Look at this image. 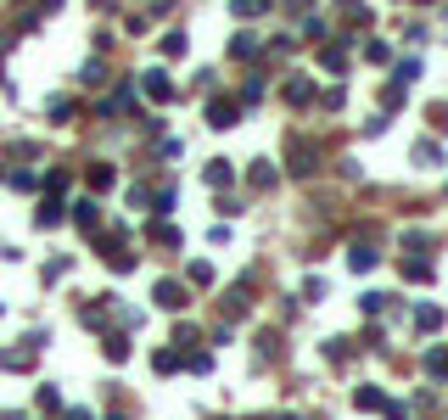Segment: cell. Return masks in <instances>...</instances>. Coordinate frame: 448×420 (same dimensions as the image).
<instances>
[{
  "instance_id": "obj_10",
  "label": "cell",
  "mask_w": 448,
  "mask_h": 420,
  "mask_svg": "<svg viewBox=\"0 0 448 420\" xmlns=\"http://www.w3.org/2000/svg\"><path fill=\"white\" fill-rule=\"evenodd\" d=\"M403 280H431V264L415 258V264H403Z\"/></svg>"
},
{
  "instance_id": "obj_2",
  "label": "cell",
  "mask_w": 448,
  "mask_h": 420,
  "mask_svg": "<svg viewBox=\"0 0 448 420\" xmlns=\"http://www.w3.org/2000/svg\"><path fill=\"white\" fill-rule=\"evenodd\" d=\"M73 219L85 224V230H96V224H101V207H96V202L85 196V202H73Z\"/></svg>"
},
{
  "instance_id": "obj_12",
  "label": "cell",
  "mask_w": 448,
  "mask_h": 420,
  "mask_svg": "<svg viewBox=\"0 0 448 420\" xmlns=\"http://www.w3.org/2000/svg\"><path fill=\"white\" fill-rule=\"evenodd\" d=\"M90 185H96V191H107V185H112V168H107V162H96V168H90Z\"/></svg>"
},
{
  "instance_id": "obj_4",
  "label": "cell",
  "mask_w": 448,
  "mask_h": 420,
  "mask_svg": "<svg viewBox=\"0 0 448 420\" xmlns=\"http://www.w3.org/2000/svg\"><path fill=\"white\" fill-rule=\"evenodd\" d=\"M146 96H151V101H169V96H174V84L162 78V73H146Z\"/></svg>"
},
{
  "instance_id": "obj_6",
  "label": "cell",
  "mask_w": 448,
  "mask_h": 420,
  "mask_svg": "<svg viewBox=\"0 0 448 420\" xmlns=\"http://www.w3.org/2000/svg\"><path fill=\"white\" fill-rule=\"evenodd\" d=\"M348 264L364 275V269H376V252H370V246H353V252H348Z\"/></svg>"
},
{
  "instance_id": "obj_1",
  "label": "cell",
  "mask_w": 448,
  "mask_h": 420,
  "mask_svg": "<svg viewBox=\"0 0 448 420\" xmlns=\"http://www.w3.org/2000/svg\"><path fill=\"white\" fill-rule=\"evenodd\" d=\"M208 123H213V129H230V123H235V101H213L208 107Z\"/></svg>"
},
{
  "instance_id": "obj_9",
  "label": "cell",
  "mask_w": 448,
  "mask_h": 420,
  "mask_svg": "<svg viewBox=\"0 0 448 420\" xmlns=\"http://www.w3.org/2000/svg\"><path fill=\"white\" fill-rule=\"evenodd\" d=\"M353 398H359V409H381V403H387V398H381V392H376V387H359V392H353Z\"/></svg>"
},
{
  "instance_id": "obj_14",
  "label": "cell",
  "mask_w": 448,
  "mask_h": 420,
  "mask_svg": "<svg viewBox=\"0 0 448 420\" xmlns=\"http://www.w3.org/2000/svg\"><path fill=\"white\" fill-rule=\"evenodd\" d=\"M151 364H157V370H162V375H169V370H174V364H180V353H174V348H162V353H157V359H151Z\"/></svg>"
},
{
  "instance_id": "obj_8",
  "label": "cell",
  "mask_w": 448,
  "mask_h": 420,
  "mask_svg": "<svg viewBox=\"0 0 448 420\" xmlns=\"http://www.w3.org/2000/svg\"><path fill=\"white\" fill-rule=\"evenodd\" d=\"M426 375H448V353H442V348L426 353Z\"/></svg>"
},
{
  "instance_id": "obj_5",
  "label": "cell",
  "mask_w": 448,
  "mask_h": 420,
  "mask_svg": "<svg viewBox=\"0 0 448 420\" xmlns=\"http://www.w3.org/2000/svg\"><path fill=\"white\" fill-rule=\"evenodd\" d=\"M39 230H51V224H62V202H39Z\"/></svg>"
},
{
  "instance_id": "obj_13",
  "label": "cell",
  "mask_w": 448,
  "mask_h": 420,
  "mask_svg": "<svg viewBox=\"0 0 448 420\" xmlns=\"http://www.w3.org/2000/svg\"><path fill=\"white\" fill-rule=\"evenodd\" d=\"M151 241H162V246H180V230H169V224H151Z\"/></svg>"
},
{
  "instance_id": "obj_3",
  "label": "cell",
  "mask_w": 448,
  "mask_h": 420,
  "mask_svg": "<svg viewBox=\"0 0 448 420\" xmlns=\"http://www.w3.org/2000/svg\"><path fill=\"white\" fill-rule=\"evenodd\" d=\"M157 303H162V308H180V303H185V291H180L174 280H157Z\"/></svg>"
},
{
  "instance_id": "obj_7",
  "label": "cell",
  "mask_w": 448,
  "mask_h": 420,
  "mask_svg": "<svg viewBox=\"0 0 448 420\" xmlns=\"http://www.w3.org/2000/svg\"><path fill=\"white\" fill-rule=\"evenodd\" d=\"M107 359H112V364L129 359V342H124V336H107Z\"/></svg>"
},
{
  "instance_id": "obj_17",
  "label": "cell",
  "mask_w": 448,
  "mask_h": 420,
  "mask_svg": "<svg viewBox=\"0 0 448 420\" xmlns=\"http://www.w3.org/2000/svg\"><path fill=\"white\" fill-rule=\"evenodd\" d=\"M107 420H129V414H118V409H112V414H107Z\"/></svg>"
},
{
  "instance_id": "obj_11",
  "label": "cell",
  "mask_w": 448,
  "mask_h": 420,
  "mask_svg": "<svg viewBox=\"0 0 448 420\" xmlns=\"http://www.w3.org/2000/svg\"><path fill=\"white\" fill-rule=\"evenodd\" d=\"M437 325H442L437 308H420V314H415V330H437Z\"/></svg>"
},
{
  "instance_id": "obj_15",
  "label": "cell",
  "mask_w": 448,
  "mask_h": 420,
  "mask_svg": "<svg viewBox=\"0 0 448 420\" xmlns=\"http://www.w3.org/2000/svg\"><path fill=\"white\" fill-rule=\"evenodd\" d=\"M62 414H67V420H96L90 409H62Z\"/></svg>"
},
{
  "instance_id": "obj_16",
  "label": "cell",
  "mask_w": 448,
  "mask_h": 420,
  "mask_svg": "<svg viewBox=\"0 0 448 420\" xmlns=\"http://www.w3.org/2000/svg\"><path fill=\"white\" fill-rule=\"evenodd\" d=\"M39 6H45V12H56V6H62V0H39Z\"/></svg>"
}]
</instances>
